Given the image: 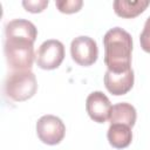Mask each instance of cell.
Masks as SVG:
<instances>
[{
	"instance_id": "obj_1",
	"label": "cell",
	"mask_w": 150,
	"mask_h": 150,
	"mask_svg": "<svg viewBox=\"0 0 150 150\" xmlns=\"http://www.w3.org/2000/svg\"><path fill=\"white\" fill-rule=\"evenodd\" d=\"M104 63L112 73H123L131 69V35L120 27L109 29L103 38Z\"/></svg>"
},
{
	"instance_id": "obj_2",
	"label": "cell",
	"mask_w": 150,
	"mask_h": 150,
	"mask_svg": "<svg viewBox=\"0 0 150 150\" xmlns=\"http://www.w3.org/2000/svg\"><path fill=\"white\" fill-rule=\"evenodd\" d=\"M34 41L26 36H6L4 53L11 71L30 70L34 61Z\"/></svg>"
},
{
	"instance_id": "obj_3",
	"label": "cell",
	"mask_w": 150,
	"mask_h": 150,
	"mask_svg": "<svg viewBox=\"0 0 150 150\" xmlns=\"http://www.w3.org/2000/svg\"><path fill=\"white\" fill-rule=\"evenodd\" d=\"M36 90V77L32 70L11 71L5 80V95L13 102H22L33 97Z\"/></svg>"
},
{
	"instance_id": "obj_4",
	"label": "cell",
	"mask_w": 150,
	"mask_h": 150,
	"mask_svg": "<svg viewBox=\"0 0 150 150\" xmlns=\"http://www.w3.org/2000/svg\"><path fill=\"white\" fill-rule=\"evenodd\" d=\"M64 59V46L61 41L50 39L41 43L36 54L35 61L41 69H56Z\"/></svg>"
},
{
	"instance_id": "obj_5",
	"label": "cell",
	"mask_w": 150,
	"mask_h": 150,
	"mask_svg": "<svg viewBox=\"0 0 150 150\" xmlns=\"http://www.w3.org/2000/svg\"><path fill=\"white\" fill-rule=\"evenodd\" d=\"M36 134L42 143L55 145L63 139L66 127L57 116L43 115L36 122Z\"/></svg>"
},
{
	"instance_id": "obj_6",
	"label": "cell",
	"mask_w": 150,
	"mask_h": 150,
	"mask_svg": "<svg viewBox=\"0 0 150 150\" xmlns=\"http://www.w3.org/2000/svg\"><path fill=\"white\" fill-rule=\"evenodd\" d=\"M71 59L80 66L88 67L96 62L98 48L96 41L89 36L81 35L75 38L70 43Z\"/></svg>"
},
{
	"instance_id": "obj_7",
	"label": "cell",
	"mask_w": 150,
	"mask_h": 150,
	"mask_svg": "<svg viewBox=\"0 0 150 150\" xmlns=\"http://www.w3.org/2000/svg\"><path fill=\"white\" fill-rule=\"evenodd\" d=\"M111 103L102 91H93L86 101V109L89 117L97 123H104L109 120Z\"/></svg>"
},
{
	"instance_id": "obj_8",
	"label": "cell",
	"mask_w": 150,
	"mask_h": 150,
	"mask_svg": "<svg viewBox=\"0 0 150 150\" xmlns=\"http://www.w3.org/2000/svg\"><path fill=\"white\" fill-rule=\"evenodd\" d=\"M134 70L129 69L123 73H112L107 69L104 74V86L109 93L120 96L127 94L134 86Z\"/></svg>"
},
{
	"instance_id": "obj_9",
	"label": "cell",
	"mask_w": 150,
	"mask_h": 150,
	"mask_svg": "<svg viewBox=\"0 0 150 150\" xmlns=\"http://www.w3.org/2000/svg\"><path fill=\"white\" fill-rule=\"evenodd\" d=\"M136 117H137V114H136L135 107L131 105L130 103L121 102L111 107L110 115H109V122L110 124L121 123V124H125L132 128L135 125Z\"/></svg>"
},
{
	"instance_id": "obj_10",
	"label": "cell",
	"mask_w": 150,
	"mask_h": 150,
	"mask_svg": "<svg viewBox=\"0 0 150 150\" xmlns=\"http://www.w3.org/2000/svg\"><path fill=\"white\" fill-rule=\"evenodd\" d=\"M107 137L112 148L124 149L131 143V139H132L131 128L129 125L121 124V123L110 124L107 132Z\"/></svg>"
},
{
	"instance_id": "obj_11",
	"label": "cell",
	"mask_w": 150,
	"mask_h": 150,
	"mask_svg": "<svg viewBox=\"0 0 150 150\" xmlns=\"http://www.w3.org/2000/svg\"><path fill=\"white\" fill-rule=\"evenodd\" d=\"M150 5L149 0L141 1H128V0H116L114 1V11L115 13L125 19H131L141 14L145 11V8Z\"/></svg>"
},
{
	"instance_id": "obj_12",
	"label": "cell",
	"mask_w": 150,
	"mask_h": 150,
	"mask_svg": "<svg viewBox=\"0 0 150 150\" xmlns=\"http://www.w3.org/2000/svg\"><path fill=\"white\" fill-rule=\"evenodd\" d=\"M55 5L60 12L66 14H71L81 9L83 1L82 0H57Z\"/></svg>"
},
{
	"instance_id": "obj_13",
	"label": "cell",
	"mask_w": 150,
	"mask_h": 150,
	"mask_svg": "<svg viewBox=\"0 0 150 150\" xmlns=\"http://www.w3.org/2000/svg\"><path fill=\"white\" fill-rule=\"evenodd\" d=\"M139 42L142 49L146 53H150V16L144 23V28L139 35Z\"/></svg>"
},
{
	"instance_id": "obj_14",
	"label": "cell",
	"mask_w": 150,
	"mask_h": 150,
	"mask_svg": "<svg viewBox=\"0 0 150 150\" xmlns=\"http://www.w3.org/2000/svg\"><path fill=\"white\" fill-rule=\"evenodd\" d=\"M22 6L26 8V11L30 13H40L42 12L47 6H48V0H28V1H22Z\"/></svg>"
}]
</instances>
